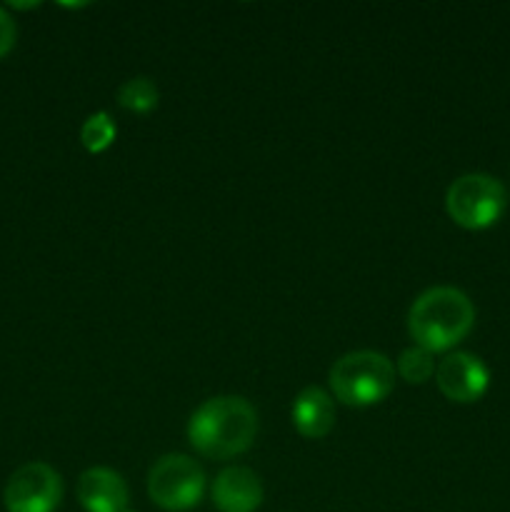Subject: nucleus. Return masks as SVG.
Listing matches in <instances>:
<instances>
[{
	"instance_id": "1",
	"label": "nucleus",
	"mask_w": 510,
	"mask_h": 512,
	"mask_svg": "<svg viewBox=\"0 0 510 512\" xmlns=\"http://www.w3.org/2000/svg\"><path fill=\"white\" fill-rule=\"evenodd\" d=\"M258 435V413L240 395H218L195 408L188 420V440L195 453L210 460H230L250 450Z\"/></svg>"
},
{
	"instance_id": "2",
	"label": "nucleus",
	"mask_w": 510,
	"mask_h": 512,
	"mask_svg": "<svg viewBox=\"0 0 510 512\" xmlns=\"http://www.w3.org/2000/svg\"><path fill=\"white\" fill-rule=\"evenodd\" d=\"M475 325V305L453 285H435L420 293L408 310V333L428 353L453 350Z\"/></svg>"
},
{
	"instance_id": "3",
	"label": "nucleus",
	"mask_w": 510,
	"mask_h": 512,
	"mask_svg": "<svg viewBox=\"0 0 510 512\" xmlns=\"http://www.w3.org/2000/svg\"><path fill=\"white\" fill-rule=\"evenodd\" d=\"M335 400L350 408H370L393 393L395 365L375 350H353L333 363L328 373Z\"/></svg>"
},
{
	"instance_id": "4",
	"label": "nucleus",
	"mask_w": 510,
	"mask_h": 512,
	"mask_svg": "<svg viewBox=\"0 0 510 512\" xmlns=\"http://www.w3.org/2000/svg\"><path fill=\"white\" fill-rule=\"evenodd\" d=\"M508 205V193L495 175L465 173L450 183L445 210L450 220L465 230H485L500 220Z\"/></svg>"
},
{
	"instance_id": "5",
	"label": "nucleus",
	"mask_w": 510,
	"mask_h": 512,
	"mask_svg": "<svg viewBox=\"0 0 510 512\" xmlns=\"http://www.w3.org/2000/svg\"><path fill=\"white\" fill-rule=\"evenodd\" d=\"M148 495L160 510L188 512L205 495V473L190 455L168 453L150 468Z\"/></svg>"
},
{
	"instance_id": "6",
	"label": "nucleus",
	"mask_w": 510,
	"mask_h": 512,
	"mask_svg": "<svg viewBox=\"0 0 510 512\" xmlns=\"http://www.w3.org/2000/svg\"><path fill=\"white\" fill-rule=\"evenodd\" d=\"M8 512H55L63 500V478L48 463H25L5 485Z\"/></svg>"
},
{
	"instance_id": "7",
	"label": "nucleus",
	"mask_w": 510,
	"mask_h": 512,
	"mask_svg": "<svg viewBox=\"0 0 510 512\" xmlns=\"http://www.w3.org/2000/svg\"><path fill=\"white\" fill-rule=\"evenodd\" d=\"M435 385L450 403H478L490 385V370L478 355L455 350L445 355L435 368Z\"/></svg>"
},
{
	"instance_id": "8",
	"label": "nucleus",
	"mask_w": 510,
	"mask_h": 512,
	"mask_svg": "<svg viewBox=\"0 0 510 512\" xmlns=\"http://www.w3.org/2000/svg\"><path fill=\"white\" fill-rule=\"evenodd\" d=\"M263 495L258 473L240 465L220 470L210 490L213 505L220 512H255L263 505Z\"/></svg>"
},
{
	"instance_id": "9",
	"label": "nucleus",
	"mask_w": 510,
	"mask_h": 512,
	"mask_svg": "<svg viewBox=\"0 0 510 512\" xmlns=\"http://www.w3.org/2000/svg\"><path fill=\"white\" fill-rule=\"evenodd\" d=\"M128 483L110 468H90L78 480V500L85 512L128 510Z\"/></svg>"
},
{
	"instance_id": "10",
	"label": "nucleus",
	"mask_w": 510,
	"mask_h": 512,
	"mask_svg": "<svg viewBox=\"0 0 510 512\" xmlns=\"http://www.w3.org/2000/svg\"><path fill=\"white\" fill-rule=\"evenodd\" d=\"M295 430L308 440H323L335 428V400L318 385H308L298 393L290 408Z\"/></svg>"
},
{
	"instance_id": "11",
	"label": "nucleus",
	"mask_w": 510,
	"mask_h": 512,
	"mask_svg": "<svg viewBox=\"0 0 510 512\" xmlns=\"http://www.w3.org/2000/svg\"><path fill=\"white\" fill-rule=\"evenodd\" d=\"M118 105L128 113L135 115H145L150 110L158 108L160 103V90L148 75H135V78H128L123 85L118 88Z\"/></svg>"
},
{
	"instance_id": "12",
	"label": "nucleus",
	"mask_w": 510,
	"mask_h": 512,
	"mask_svg": "<svg viewBox=\"0 0 510 512\" xmlns=\"http://www.w3.org/2000/svg\"><path fill=\"white\" fill-rule=\"evenodd\" d=\"M435 358L433 353H428L425 348H418V345H410L400 353L398 363H395V373L410 385H423L428 383L435 375Z\"/></svg>"
},
{
	"instance_id": "13",
	"label": "nucleus",
	"mask_w": 510,
	"mask_h": 512,
	"mask_svg": "<svg viewBox=\"0 0 510 512\" xmlns=\"http://www.w3.org/2000/svg\"><path fill=\"white\" fill-rule=\"evenodd\" d=\"M115 135H118V128H115L113 118L105 110H100V113L85 118L83 128H80V143L88 153H103L115 143Z\"/></svg>"
},
{
	"instance_id": "14",
	"label": "nucleus",
	"mask_w": 510,
	"mask_h": 512,
	"mask_svg": "<svg viewBox=\"0 0 510 512\" xmlns=\"http://www.w3.org/2000/svg\"><path fill=\"white\" fill-rule=\"evenodd\" d=\"M15 38H18V28H15L13 18L0 8V58H5L13 50Z\"/></svg>"
},
{
	"instance_id": "15",
	"label": "nucleus",
	"mask_w": 510,
	"mask_h": 512,
	"mask_svg": "<svg viewBox=\"0 0 510 512\" xmlns=\"http://www.w3.org/2000/svg\"><path fill=\"white\" fill-rule=\"evenodd\" d=\"M123 512H133V510H123Z\"/></svg>"
}]
</instances>
